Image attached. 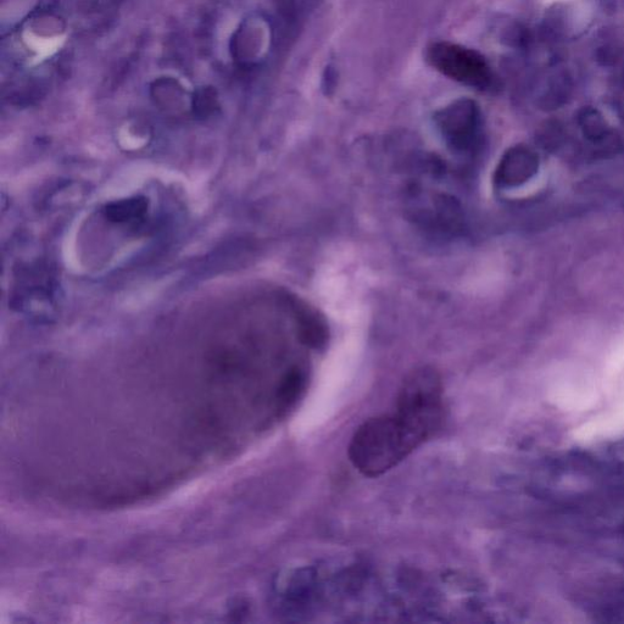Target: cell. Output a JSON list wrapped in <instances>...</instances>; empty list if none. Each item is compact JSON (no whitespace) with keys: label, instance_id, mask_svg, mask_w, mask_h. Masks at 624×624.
<instances>
[{"label":"cell","instance_id":"cell-1","mask_svg":"<svg viewBox=\"0 0 624 624\" xmlns=\"http://www.w3.org/2000/svg\"><path fill=\"white\" fill-rule=\"evenodd\" d=\"M423 443L397 414L372 417L356 429L349 459L362 475L382 476Z\"/></svg>","mask_w":624,"mask_h":624},{"label":"cell","instance_id":"cell-2","mask_svg":"<svg viewBox=\"0 0 624 624\" xmlns=\"http://www.w3.org/2000/svg\"><path fill=\"white\" fill-rule=\"evenodd\" d=\"M443 412L439 373L432 367L412 371L401 384L395 414L425 443L442 425Z\"/></svg>","mask_w":624,"mask_h":624},{"label":"cell","instance_id":"cell-3","mask_svg":"<svg viewBox=\"0 0 624 624\" xmlns=\"http://www.w3.org/2000/svg\"><path fill=\"white\" fill-rule=\"evenodd\" d=\"M426 59L434 70L467 87L486 89L492 71L476 50L450 42H437L427 48Z\"/></svg>","mask_w":624,"mask_h":624},{"label":"cell","instance_id":"cell-4","mask_svg":"<svg viewBox=\"0 0 624 624\" xmlns=\"http://www.w3.org/2000/svg\"><path fill=\"white\" fill-rule=\"evenodd\" d=\"M434 121L445 141L456 152H470L481 137L482 115L471 99H459L440 109Z\"/></svg>","mask_w":624,"mask_h":624},{"label":"cell","instance_id":"cell-5","mask_svg":"<svg viewBox=\"0 0 624 624\" xmlns=\"http://www.w3.org/2000/svg\"><path fill=\"white\" fill-rule=\"evenodd\" d=\"M538 160L529 150L514 148L501 159L495 181L501 186L514 187L526 182L537 171Z\"/></svg>","mask_w":624,"mask_h":624},{"label":"cell","instance_id":"cell-6","mask_svg":"<svg viewBox=\"0 0 624 624\" xmlns=\"http://www.w3.org/2000/svg\"><path fill=\"white\" fill-rule=\"evenodd\" d=\"M298 336L303 344L310 348L320 349L325 347L328 338V328L325 320L311 309L297 310Z\"/></svg>","mask_w":624,"mask_h":624},{"label":"cell","instance_id":"cell-7","mask_svg":"<svg viewBox=\"0 0 624 624\" xmlns=\"http://www.w3.org/2000/svg\"><path fill=\"white\" fill-rule=\"evenodd\" d=\"M304 376L298 369H293L284 376L280 389H278L277 399L281 409H287L299 397L304 388Z\"/></svg>","mask_w":624,"mask_h":624}]
</instances>
